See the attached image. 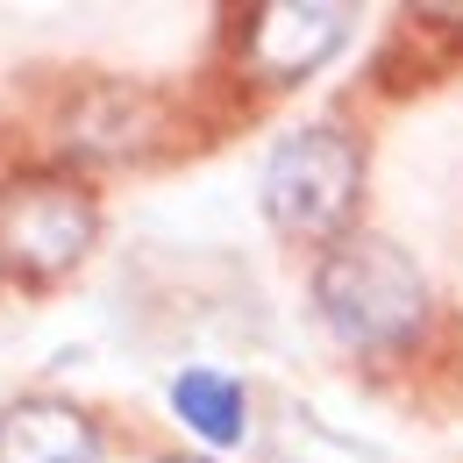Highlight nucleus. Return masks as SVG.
I'll return each instance as SVG.
<instances>
[{"label": "nucleus", "instance_id": "f257e3e1", "mask_svg": "<svg viewBox=\"0 0 463 463\" xmlns=\"http://www.w3.org/2000/svg\"><path fill=\"white\" fill-rule=\"evenodd\" d=\"M314 307L349 349H400L428 328V279L385 235H343L314 264Z\"/></svg>", "mask_w": 463, "mask_h": 463}, {"label": "nucleus", "instance_id": "f03ea898", "mask_svg": "<svg viewBox=\"0 0 463 463\" xmlns=\"http://www.w3.org/2000/svg\"><path fill=\"white\" fill-rule=\"evenodd\" d=\"M364 193V150L349 128H292L264 157V207L286 235H335Z\"/></svg>", "mask_w": 463, "mask_h": 463}, {"label": "nucleus", "instance_id": "7ed1b4c3", "mask_svg": "<svg viewBox=\"0 0 463 463\" xmlns=\"http://www.w3.org/2000/svg\"><path fill=\"white\" fill-rule=\"evenodd\" d=\"M93 242V200L79 178L29 172L0 185V264L14 279H64Z\"/></svg>", "mask_w": 463, "mask_h": 463}, {"label": "nucleus", "instance_id": "20e7f679", "mask_svg": "<svg viewBox=\"0 0 463 463\" xmlns=\"http://www.w3.org/2000/svg\"><path fill=\"white\" fill-rule=\"evenodd\" d=\"M343 29H349V14L328 7V0H271L250 22V64L264 79L292 86V79H307L314 64H328L343 51Z\"/></svg>", "mask_w": 463, "mask_h": 463}, {"label": "nucleus", "instance_id": "39448f33", "mask_svg": "<svg viewBox=\"0 0 463 463\" xmlns=\"http://www.w3.org/2000/svg\"><path fill=\"white\" fill-rule=\"evenodd\" d=\"M0 463H100V435L71 400H14L0 413Z\"/></svg>", "mask_w": 463, "mask_h": 463}, {"label": "nucleus", "instance_id": "423d86ee", "mask_svg": "<svg viewBox=\"0 0 463 463\" xmlns=\"http://www.w3.org/2000/svg\"><path fill=\"white\" fill-rule=\"evenodd\" d=\"M172 406L178 420L193 428V435H207V442H242V385H235L229 371H178L172 378Z\"/></svg>", "mask_w": 463, "mask_h": 463}, {"label": "nucleus", "instance_id": "0eeeda50", "mask_svg": "<svg viewBox=\"0 0 463 463\" xmlns=\"http://www.w3.org/2000/svg\"><path fill=\"white\" fill-rule=\"evenodd\" d=\"M279 463H364V457L349 449L343 435H328V428L292 413V435H279Z\"/></svg>", "mask_w": 463, "mask_h": 463}, {"label": "nucleus", "instance_id": "6e6552de", "mask_svg": "<svg viewBox=\"0 0 463 463\" xmlns=\"http://www.w3.org/2000/svg\"><path fill=\"white\" fill-rule=\"evenodd\" d=\"M165 463H207V457H165Z\"/></svg>", "mask_w": 463, "mask_h": 463}]
</instances>
